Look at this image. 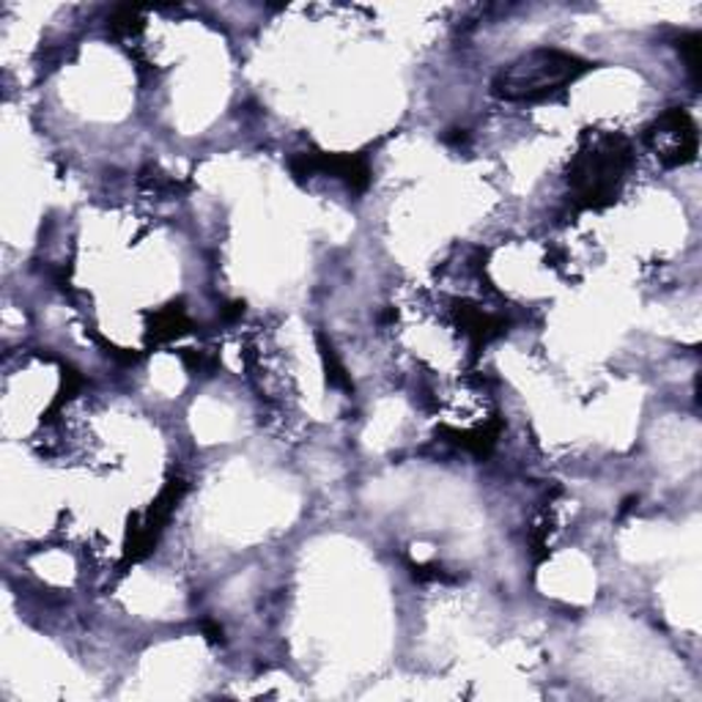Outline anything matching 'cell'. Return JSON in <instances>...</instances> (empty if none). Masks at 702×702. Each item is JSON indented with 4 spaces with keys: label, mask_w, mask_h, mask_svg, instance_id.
<instances>
[{
    "label": "cell",
    "mask_w": 702,
    "mask_h": 702,
    "mask_svg": "<svg viewBox=\"0 0 702 702\" xmlns=\"http://www.w3.org/2000/svg\"><path fill=\"white\" fill-rule=\"evenodd\" d=\"M590 69L588 61L562 50H532L516 58L491 83L500 100L532 102L555 94Z\"/></svg>",
    "instance_id": "1"
},
{
    "label": "cell",
    "mask_w": 702,
    "mask_h": 702,
    "mask_svg": "<svg viewBox=\"0 0 702 702\" xmlns=\"http://www.w3.org/2000/svg\"><path fill=\"white\" fill-rule=\"evenodd\" d=\"M631 165V149L620 135H593L568 167V184L577 203L603 206L618 195L625 171Z\"/></svg>",
    "instance_id": "2"
},
{
    "label": "cell",
    "mask_w": 702,
    "mask_h": 702,
    "mask_svg": "<svg viewBox=\"0 0 702 702\" xmlns=\"http://www.w3.org/2000/svg\"><path fill=\"white\" fill-rule=\"evenodd\" d=\"M648 143L667 167L686 165L698 154V126L683 110H667L648 132Z\"/></svg>",
    "instance_id": "3"
},
{
    "label": "cell",
    "mask_w": 702,
    "mask_h": 702,
    "mask_svg": "<svg viewBox=\"0 0 702 702\" xmlns=\"http://www.w3.org/2000/svg\"><path fill=\"white\" fill-rule=\"evenodd\" d=\"M190 327V318L182 305H167L154 313V324H151V338L154 340H171L179 338L184 329Z\"/></svg>",
    "instance_id": "4"
},
{
    "label": "cell",
    "mask_w": 702,
    "mask_h": 702,
    "mask_svg": "<svg viewBox=\"0 0 702 702\" xmlns=\"http://www.w3.org/2000/svg\"><path fill=\"white\" fill-rule=\"evenodd\" d=\"M318 346H322L324 365H327L329 385L344 387V390H352V381H349V376H346V368H344V365H340V359L335 357V349H333V346H327V340H324V335H318Z\"/></svg>",
    "instance_id": "5"
},
{
    "label": "cell",
    "mask_w": 702,
    "mask_h": 702,
    "mask_svg": "<svg viewBox=\"0 0 702 702\" xmlns=\"http://www.w3.org/2000/svg\"><path fill=\"white\" fill-rule=\"evenodd\" d=\"M678 50L683 52V58H686V67L689 72L698 78L700 72V37L698 33H686V37H681V42H678Z\"/></svg>",
    "instance_id": "6"
}]
</instances>
